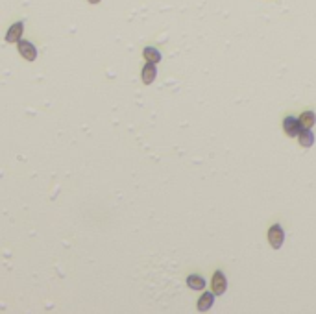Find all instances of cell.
Instances as JSON below:
<instances>
[{
	"mask_svg": "<svg viewBox=\"0 0 316 314\" xmlns=\"http://www.w3.org/2000/svg\"><path fill=\"white\" fill-rule=\"evenodd\" d=\"M211 290H213L216 296H222L227 290V279L222 272H214L213 281H211Z\"/></svg>",
	"mask_w": 316,
	"mask_h": 314,
	"instance_id": "4",
	"label": "cell"
},
{
	"mask_svg": "<svg viewBox=\"0 0 316 314\" xmlns=\"http://www.w3.org/2000/svg\"><path fill=\"white\" fill-rule=\"evenodd\" d=\"M283 130L289 137H298V135H300V131L304 130V126H302V122H300V118L287 117L283 120Z\"/></svg>",
	"mask_w": 316,
	"mask_h": 314,
	"instance_id": "2",
	"label": "cell"
},
{
	"mask_svg": "<svg viewBox=\"0 0 316 314\" xmlns=\"http://www.w3.org/2000/svg\"><path fill=\"white\" fill-rule=\"evenodd\" d=\"M155 76H157V69H155V63H150V61H146V67L142 69V83H146V85L154 83Z\"/></svg>",
	"mask_w": 316,
	"mask_h": 314,
	"instance_id": "6",
	"label": "cell"
},
{
	"mask_svg": "<svg viewBox=\"0 0 316 314\" xmlns=\"http://www.w3.org/2000/svg\"><path fill=\"white\" fill-rule=\"evenodd\" d=\"M17 48H19V54L26 59V61H35V59H37V48H35L30 41L20 39Z\"/></svg>",
	"mask_w": 316,
	"mask_h": 314,
	"instance_id": "3",
	"label": "cell"
},
{
	"mask_svg": "<svg viewBox=\"0 0 316 314\" xmlns=\"http://www.w3.org/2000/svg\"><path fill=\"white\" fill-rule=\"evenodd\" d=\"M100 0H89V4H98Z\"/></svg>",
	"mask_w": 316,
	"mask_h": 314,
	"instance_id": "12",
	"label": "cell"
},
{
	"mask_svg": "<svg viewBox=\"0 0 316 314\" xmlns=\"http://www.w3.org/2000/svg\"><path fill=\"white\" fill-rule=\"evenodd\" d=\"M268 242L274 249H279L285 242V231L279 224H274L270 229H268Z\"/></svg>",
	"mask_w": 316,
	"mask_h": 314,
	"instance_id": "1",
	"label": "cell"
},
{
	"mask_svg": "<svg viewBox=\"0 0 316 314\" xmlns=\"http://www.w3.org/2000/svg\"><path fill=\"white\" fill-rule=\"evenodd\" d=\"M187 285L189 288H193V290H204V288H206V279H204L202 275H189Z\"/></svg>",
	"mask_w": 316,
	"mask_h": 314,
	"instance_id": "10",
	"label": "cell"
},
{
	"mask_svg": "<svg viewBox=\"0 0 316 314\" xmlns=\"http://www.w3.org/2000/svg\"><path fill=\"white\" fill-rule=\"evenodd\" d=\"M142 56H144V59L150 61V63H159V61H161V52H159L157 48H154V46H146V48L142 50Z\"/></svg>",
	"mask_w": 316,
	"mask_h": 314,
	"instance_id": "9",
	"label": "cell"
},
{
	"mask_svg": "<svg viewBox=\"0 0 316 314\" xmlns=\"http://www.w3.org/2000/svg\"><path fill=\"white\" fill-rule=\"evenodd\" d=\"M298 141H300V144H302L304 148H311V146L315 144V135L311 133V130L304 128V130L300 131V135H298Z\"/></svg>",
	"mask_w": 316,
	"mask_h": 314,
	"instance_id": "8",
	"label": "cell"
},
{
	"mask_svg": "<svg viewBox=\"0 0 316 314\" xmlns=\"http://www.w3.org/2000/svg\"><path fill=\"white\" fill-rule=\"evenodd\" d=\"M22 32H24V22H15L6 33V41L7 43H19L20 37H22Z\"/></svg>",
	"mask_w": 316,
	"mask_h": 314,
	"instance_id": "5",
	"label": "cell"
},
{
	"mask_svg": "<svg viewBox=\"0 0 316 314\" xmlns=\"http://www.w3.org/2000/svg\"><path fill=\"white\" fill-rule=\"evenodd\" d=\"M214 292H206V294H202V298L198 300V311L200 313H206V311H209V309L213 307L214 303Z\"/></svg>",
	"mask_w": 316,
	"mask_h": 314,
	"instance_id": "7",
	"label": "cell"
},
{
	"mask_svg": "<svg viewBox=\"0 0 316 314\" xmlns=\"http://www.w3.org/2000/svg\"><path fill=\"white\" fill-rule=\"evenodd\" d=\"M300 122H302V126L304 128H313L315 126V122H316V113H313V111H304L302 113V117H300Z\"/></svg>",
	"mask_w": 316,
	"mask_h": 314,
	"instance_id": "11",
	"label": "cell"
}]
</instances>
